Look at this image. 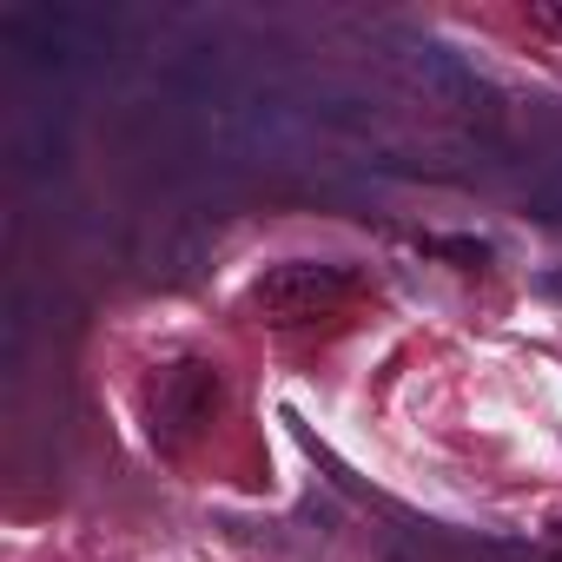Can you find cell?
Wrapping results in <instances>:
<instances>
[{
    "instance_id": "obj_1",
    "label": "cell",
    "mask_w": 562,
    "mask_h": 562,
    "mask_svg": "<svg viewBox=\"0 0 562 562\" xmlns=\"http://www.w3.org/2000/svg\"><path fill=\"white\" fill-rule=\"evenodd\" d=\"M364 299V271L345 258H285V265H265L245 292V312L271 331H299L318 318H338Z\"/></svg>"
},
{
    "instance_id": "obj_2",
    "label": "cell",
    "mask_w": 562,
    "mask_h": 562,
    "mask_svg": "<svg viewBox=\"0 0 562 562\" xmlns=\"http://www.w3.org/2000/svg\"><path fill=\"white\" fill-rule=\"evenodd\" d=\"M225 411V378L205 364V358H172L153 371L146 384V430L159 450H186L199 443Z\"/></svg>"
},
{
    "instance_id": "obj_3",
    "label": "cell",
    "mask_w": 562,
    "mask_h": 562,
    "mask_svg": "<svg viewBox=\"0 0 562 562\" xmlns=\"http://www.w3.org/2000/svg\"><path fill=\"white\" fill-rule=\"evenodd\" d=\"M529 21H536V27H542V34H549V41H562V8H536V14H529Z\"/></svg>"
},
{
    "instance_id": "obj_4",
    "label": "cell",
    "mask_w": 562,
    "mask_h": 562,
    "mask_svg": "<svg viewBox=\"0 0 562 562\" xmlns=\"http://www.w3.org/2000/svg\"><path fill=\"white\" fill-rule=\"evenodd\" d=\"M549 549H555V555H562V516H555V522H549Z\"/></svg>"
}]
</instances>
